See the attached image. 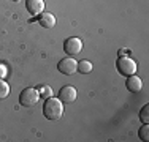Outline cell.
<instances>
[{
  "label": "cell",
  "instance_id": "8",
  "mask_svg": "<svg viewBox=\"0 0 149 142\" xmlns=\"http://www.w3.org/2000/svg\"><path fill=\"white\" fill-rule=\"evenodd\" d=\"M127 88H129L132 93H140L141 88H143V81H141L140 76H135V74H132V76L127 77Z\"/></svg>",
  "mask_w": 149,
  "mask_h": 142
},
{
  "label": "cell",
  "instance_id": "13",
  "mask_svg": "<svg viewBox=\"0 0 149 142\" xmlns=\"http://www.w3.org/2000/svg\"><path fill=\"white\" fill-rule=\"evenodd\" d=\"M140 119L143 123H149V106L146 104L143 109H141V114H140Z\"/></svg>",
  "mask_w": 149,
  "mask_h": 142
},
{
  "label": "cell",
  "instance_id": "10",
  "mask_svg": "<svg viewBox=\"0 0 149 142\" xmlns=\"http://www.w3.org/2000/svg\"><path fill=\"white\" fill-rule=\"evenodd\" d=\"M78 71L83 74H87L92 71V63L89 60H81V62H78Z\"/></svg>",
  "mask_w": 149,
  "mask_h": 142
},
{
  "label": "cell",
  "instance_id": "6",
  "mask_svg": "<svg viewBox=\"0 0 149 142\" xmlns=\"http://www.w3.org/2000/svg\"><path fill=\"white\" fill-rule=\"evenodd\" d=\"M76 97H78V92L73 85H65V87H62L59 92V99L62 103H65V104L74 103L76 101Z\"/></svg>",
  "mask_w": 149,
  "mask_h": 142
},
{
  "label": "cell",
  "instance_id": "1",
  "mask_svg": "<svg viewBox=\"0 0 149 142\" xmlns=\"http://www.w3.org/2000/svg\"><path fill=\"white\" fill-rule=\"evenodd\" d=\"M43 114L48 120H59L63 115V103L59 98H46L43 104Z\"/></svg>",
  "mask_w": 149,
  "mask_h": 142
},
{
  "label": "cell",
  "instance_id": "7",
  "mask_svg": "<svg viewBox=\"0 0 149 142\" xmlns=\"http://www.w3.org/2000/svg\"><path fill=\"white\" fill-rule=\"evenodd\" d=\"M26 6L32 16H40L45 13V0H26Z\"/></svg>",
  "mask_w": 149,
  "mask_h": 142
},
{
  "label": "cell",
  "instance_id": "11",
  "mask_svg": "<svg viewBox=\"0 0 149 142\" xmlns=\"http://www.w3.org/2000/svg\"><path fill=\"white\" fill-rule=\"evenodd\" d=\"M8 95H10V85L6 84L2 77H0V99L6 98Z\"/></svg>",
  "mask_w": 149,
  "mask_h": 142
},
{
  "label": "cell",
  "instance_id": "4",
  "mask_svg": "<svg viewBox=\"0 0 149 142\" xmlns=\"http://www.w3.org/2000/svg\"><path fill=\"white\" fill-rule=\"evenodd\" d=\"M57 68H59V71L62 74H65V76H72V74H74L78 71V62L70 55V57H67V59L60 60Z\"/></svg>",
  "mask_w": 149,
  "mask_h": 142
},
{
  "label": "cell",
  "instance_id": "15",
  "mask_svg": "<svg viewBox=\"0 0 149 142\" xmlns=\"http://www.w3.org/2000/svg\"><path fill=\"white\" fill-rule=\"evenodd\" d=\"M125 55H129V49H125V48L119 49V57H125Z\"/></svg>",
  "mask_w": 149,
  "mask_h": 142
},
{
  "label": "cell",
  "instance_id": "5",
  "mask_svg": "<svg viewBox=\"0 0 149 142\" xmlns=\"http://www.w3.org/2000/svg\"><path fill=\"white\" fill-rule=\"evenodd\" d=\"M63 51L68 55H76L83 51V41L76 37H70L63 41Z\"/></svg>",
  "mask_w": 149,
  "mask_h": 142
},
{
  "label": "cell",
  "instance_id": "2",
  "mask_svg": "<svg viewBox=\"0 0 149 142\" xmlns=\"http://www.w3.org/2000/svg\"><path fill=\"white\" fill-rule=\"evenodd\" d=\"M40 92L37 90V88H32V87H27L24 88L22 92H21L19 95V103L22 106H26V108H32V106L38 104V101H40Z\"/></svg>",
  "mask_w": 149,
  "mask_h": 142
},
{
  "label": "cell",
  "instance_id": "12",
  "mask_svg": "<svg viewBox=\"0 0 149 142\" xmlns=\"http://www.w3.org/2000/svg\"><path fill=\"white\" fill-rule=\"evenodd\" d=\"M138 136H140V139L144 141V142L149 141V125H148V123H144V125L140 128V131H138Z\"/></svg>",
  "mask_w": 149,
  "mask_h": 142
},
{
  "label": "cell",
  "instance_id": "9",
  "mask_svg": "<svg viewBox=\"0 0 149 142\" xmlns=\"http://www.w3.org/2000/svg\"><path fill=\"white\" fill-rule=\"evenodd\" d=\"M38 22L45 28H52L56 26V16L52 13H41L38 16Z\"/></svg>",
  "mask_w": 149,
  "mask_h": 142
},
{
  "label": "cell",
  "instance_id": "3",
  "mask_svg": "<svg viewBox=\"0 0 149 142\" xmlns=\"http://www.w3.org/2000/svg\"><path fill=\"white\" fill-rule=\"evenodd\" d=\"M118 71L122 76H132V74L136 73V63H135V60L133 59H130L129 55H125V57H119L118 59Z\"/></svg>",
  "mask_w": 149,
  "mask_h": 142
},
{
  "label": "cell",
  "instance_id": "14",
  "mask_svg": "<svg viewBox=\"0 0 149 142\" xmlns=\"http://www.w3.org/2000/svg\"><path fill=\"white\" fill-rule=\"evenodd\" d=\"M38 92H40V97H45V98L52 97V88L48 87V85H43V87H41Z\"/></svg>",
  "mask_w": 149,
  "mask_h": 142
}]
</instances>
